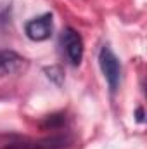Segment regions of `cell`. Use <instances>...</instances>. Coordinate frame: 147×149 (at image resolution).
Masks as SVG:
<instances>
[{"instance_id":"cell-3","label":"cell","mask_w":147,"mask_h":149,"mask_svg":"<svg viewBox=\"0 0 147 149\" xmlns=\"http://www.w3.org/2000/svg\"><path fill=\"white\" fill-rule=\"evenodd\" d=\"M24 31H26V37L30 40H33V42L49 40L52 37V31H54L52 14H43V16H38L35 19L28 21L26 26H24Z\"/></svg>"},{"instance_id":"cell-1","label":"cell","mask_w":147,"mask_h":149,"mask_svg":"<svg viewBox=\"0 0 147 149\" xmlns=\"http://www.w3.org/2000/svg\"><path fill=\"white\" fill-rule=\"evenodd\" d=\"M99 66L102 70V74L106 78V81L109 83V90L114 94L118 90L119 85V78H121V66L118 57L114 56V52L109 49V45H104L99 52Z\"/></svg>"},{"instance_id":"cell-7","label":"cell","mask_w":147,"mask_h":149,"mask_svg":"<svg viewBox=\"0 0 147 149\" xmlns=\"http://www.w3.org/2000/svg\"><path fill=\"white\" fill-rule=\"evenodd\" d=\"M43 71L47 74V78L52 80L57 87H61V85L64 83V71H62L61 66H50V68H45Z\"/></svg>"},{"instance_id":"cell-4","label":"cell","mask_w":147,"mask_h":149,"mask_svg":"<svg viewBox=\"0 0 147 149\" xmlns=\"http://www.w3.org/2000/svg\"><path fill=\"white\" fill-rule=\"evenodd\" d=\"M61 42H62V47L66 50V56H68L69 63L73 66H78L83 59V40L80 37V33L73 28H66L62 31Z\"/></svg>"},{"instance_id":"cell-8","label":"cell","mask_w":147,"mask_h":149,"mask_svg":"<svg viewBox=\"0 0 147 149\" xmlns=\"http://www.w3.org/2000/svg\"><path fill=\"white\" fill-rule=\"evenodd\" d=\"M135 120H137L139 123H144V121H146V118H144V109H142V108L137 109V113H135Z\"/></svg>"},{"instance_id":"cell-5","label":"cell","mask_w":147,"mask_h":149,"mask_svg":"<svg viewBox=\"0 0 147 149\" xmlns=\"http://www.w3.org/2000/svg\"><path fill=\"white\" fill-rule=\"evenodd\" d=\"M26 66V59L14 50L0 49V76L14 74Z\"/></svg>"},{"instance_id":"cell-2","label":"cell","mask_w":147,"mask_h":149,"mask_svg":"<svg viewBox=\"0 0 147 149\" xmlns=\"http://www.w3.org/2000/svg\"><path fill=\"white\" fill-rule=\"evenodd\" d=\"M73 144V137L68 134H57V135H50V137H43L33 142H21V144H14L7 149H64L69 148Z\"/></svg>"},{"instance_id":"cell-6","label":"cell","mask_w":147,"mask_h":149,"mask_svg":"<svg viewBox=\"0 0 147 149\" xmlns=\"http://www.w3.org/2000/svg\"><path fill=\"white\" fill-rule=\"evenodd\" d=\"M66 121V116L64 113H55V114H49L45 116V120L40 123V127L43 130H55V128H61Z\"/></svg>"}]
</instances>
